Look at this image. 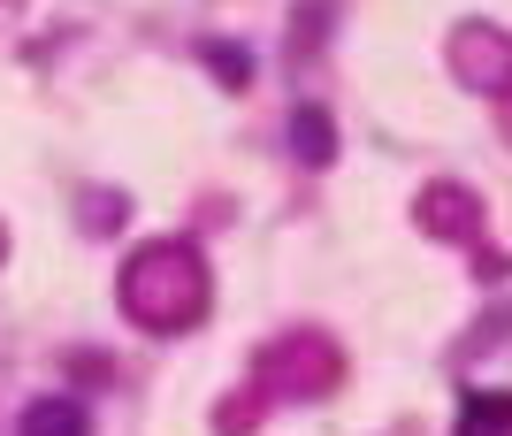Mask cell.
Wrapping results in <instances>:
<instances>
[{
  "label": "cell",
  "mask_w": 512,
  "mask_h": 436,
  "mask_svg": "<svg viewBox=\"0 0 512 436\" xmlns=\"http://www.w3.org/2000/svg\"><path fill=\"white\" fill-rule=\"evenodd\" d=\"M23 436H92V414L77 398H39L23 406Z\"/></svg>",
  "instance_id": "obj_1"
},
{
  "label": "cell",
  "mask_w": 512,
  "mask_h": 436,
  "mask_svg": "<svg viewBox=\"0 0 512 436\" xmlns=\"http://www.w3.org/2000/svg\"><path fill=\"white\" fill-rule=\"evenodd\" d=\"M459 436H512V391H467Z\"/></svg>",
  "instance_id": "obj_2"
},
{
  "label": "cell",
  "mask_w": 512,
  "mask_h": 436,
  "mask_svg": "<svg viewBox=\"0 0 512 436\" xmlns=\"http://www.w3.org/2000/svg\"><path fill=\"white\" fill-rule=\"evenodd\" d=\"M291 146H299L306 161L321 169V161L337 153V131H329V115H321V108H299V123H291Z\"/></svg>",
  "instance_id": "obj_3"
},
{
  "label": "cell",
  "mask_w": 512,
  "mask_h": 436,
  "mask_svg": "<svg viewBox=\"0 0 512 436\" xmlns=\"http://www.w3.org/2000/svg\"><path fill=\"white\" fill-rule=\"evenodd\" d=\"M207 62H214V77H222V85H245V77H253V62H245V54H230V46H207Z\"/></svg>",
  "instance_id": "obj_4"
}]
</instances>
